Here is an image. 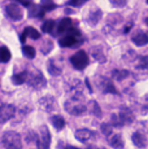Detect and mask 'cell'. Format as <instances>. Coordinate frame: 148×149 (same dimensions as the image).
Returning a JSON list of instances; mask_svg holds the SVG:
<instances>
[{"label": "cell", "instance_id": "f35d334b", "mask_svg": "<svg viewBox=\"0 0 148 149\" xmlns=\"http://www.w3.org/2000/svg\"><path fill=\"white\" fill-rule=\"evenodd\" d=\"M87 149H99V148H98V147H94V145H91V147H89Z\"/></svg>", "mask_w": 148, "mask_h": 149}, {"label": "cell", "instance_id": "836d02e7", "mask_svg": "<svg viewBox=\"0 0 148 149\" xmlns=\"http://www.w3.org/2000/svg\"><path fill=\"white\" fill-rule=\"evenodd\" d=\"M110 3H112L114 7H124L125 4H126V0H109Z\"/></svg>", "mask_w": 148, "mask_h": 149}, {"label": "cell", "instance_id": "ba28073f", "mask_svg": "<svg viewBox=\"0 0 148 149\" xmlns=\"http://www.w3.org/2000/svg\"><path fill=\"white\" fill-rule=\"evenodd\" d=\"M5 13L13 21H21L22 17H24V12H22L21 7L17 4H8L5 7Z\"/></svg>", "mask_w": 148, "mask_h": 149}, {"label": "cell", "instance_id": "cb8c5ba5", "mask_svg": "<svg viewBox=\"0 0 148 149\" xmlns=\"http://www.w3.org/2000/svg\"><path fill=\"white\" fill-rule=\"evenodd\" d=\"M22 53H24V56L27 57V58H34V57H35V49H34V47H31V45H24Z\"/></svg>", "mask_w": 148, "mask_h": 149}, {"label": "cell", "instance_id": "8d00e7d4", "mask_svg": "<svg viewBox=\"0 0 148 149\" xmlns=\"http://www.w3.org/2000/svg\"><path fill=\"white\" fill-rule=\"evenodd\" d=\"M65 149H79V148H77V147H72V145H66V147H65Z\"/></svg>", "mask_w": 148, "mask_h": 149}, {"label": "cell", "instance_id": "603a6c76", "mask_svg": "<svg viewBox=\"0 0 148 149\" xmlns=\"http://www.w3.org/2000/svg\"><path fill=\"white\" fill-rule=\"evenodd\" d=\"M10 60V52L7 47H0V62H8Z\"/></svg>", "mask_w": 148, "mask_h": 149}, {"label": "cell", "instance_id": "d590c367", "mask_svg": "<svg viewBox=\"0 0 148 149\" xmlns=\"http://www.w3.org/2000/svg\"><path fill=\"white\" fill-rule=\"evenodd\" d=\"M26 36H27L26 31H24V33L21 34V36H20V42H21V43H25V40H26Z\"/></svg>", "mask_w": 148, "mask_h": 149}, {"label": "cell", "instance_id": "1f68e13d", "mask_svg": "<svg viewBox=\"0 0 148 149\" xmlns=\"http://www.w3.org/2000/svg\"><path fill=\"white\" fill-rule=\"evenodd\" d=\"M112 125L113 126H116V127H122V122H121V119H119V117H118V114H113L112 116Z\"/></svg>", "mask_w": 148, "mask_h": 149}, {"label": "cell", "instance_id": "44dd1931", "mask_svg": "<svg viewBox=\"0 0 148 149\" xmlns=\"http://www.w3.org/2000/svg\"><path fill=\"white\" fill-rule=\"evenodd\" d=\"M112 75L116 81L121 82V81H124V79H126L127 77L130 75V73H129V70H113Z\"/></svg>", "mask_w": 148, "mask_h": 149}, {"label": "cell", "instance_id": "d6986e66", "mask_svg": "<svg viewBox=\"0 0 148 149\" xmlns=\"http://www.w3.org/2000/svg\"><path fill=\"white\" fill-rule=\"evenodd\" d=\"M51 122H52L53 127H55L56 130H62V128L65 127V119L62 118L61 116H53L52 118H51Z\"/></svg>", "mask_w": 148, "mask_h": 149}, {"label": "cell", "instance_id": "60d3db41", "mask_svg": "<svg viewBox=\"0 0 148 149\" xmlns=\"http://www.w3.org/2000/svg\"><path fill=\"white\" fill-rule=\"evenodd\" d=\"M147 3H148V0H147Z\"/></svg>", "mask_w": 148, "mask_h": 149}, {"label": "cell", "instance_id": "ab89813d", "mask_svg": "<svg viewBox=\"0 0 148 149\" xmlns=\"http://www.w3.org/2000/svg\"><path fill=\"white\" fill-rule=\"evenodd\" d=\"M146 25H147V26H148V17H147V18H146Z\"/></svg>", "mask_w": 148, "mask_h": 149}, {"label": "cell", "instance_id": "ffe728a7", "mask_svg": "<svg viewBox=\"0 0 148 149\" xmlns=\"http://www.w3.org/2000/svg\"><path fill=\"white\" fill-rule=\"evenodd\" d=\"M72 27V19L70 18H62L61 21H60V24H59V33H65V31H68L69 29Z\"/></svg>", "mask_w": 148, "mask_h": 149}, {"label": "cell", "instance_id": "74e56055", "mask_svg": "<svg viewBox=\"0 0 148 149\" xmlns=\"http://www.w3.org/2000/svg\"><path fill=\"white\" fill-rule=\"evenodd\" d=\"M130 27H131V25H129V26H126V27H125V33H127V31L130 30Z\"/></svg>", "mask_w": 148, "mask_h": 149}, {"label": "cell", "instance_id": "8992f818", "mask_svg": "<svg viewBox=\"0 0 148 149\" xmlns=\"http://www.w3.org/2000/svg\"><path fill=\"white\" fill-rule=\"evenodd\" d=\"M68 95L69 99H75V100H83V93H82V84L78 79L74 81L69 84L68 87Z\"/></svg>", "mask_w": 148, "mask_h": 149}, {"label": "cell", "instance_id": "7a4b0ae2", "mask_svg": "<svg viewBox=\"0 0 148 149\" xmlns=\"http://www.w3.org/2000/svg\"><path fill=\"white\" fill-rule=\"evenodd\" d=\"M64 107H65V110L70 116H82L84 111H87V105L83 102V100L69 99L68 101H65Z\"/></svg>", "mask_w": 148, "mask_h": 149}, {"label": "cell", "instance_id": "4fadbf2b", "mask_svg": "<svg viewBox=\"0 0 148 149\" xmlns=\"http://www.w3.org/2000/svg\"><path fill=\"white\" fill-rule=\"evenodd\" d=\"M134 145H135L136 148H146L147 147V137L144 135L143 132H140V131H136V132L133 134V137H131Z\"/></svg>", "mask_w": 148, "mask_h": 149}, {"label": "cell", "instance_id": "8fae6325", "mask_svg": "<svg viewBox=\"0 0 148 149\" xmlns=\"http://www.w3.org/2000/svg\"><path fill=\"white\" fill-rule=\"evenodd\" d=\"M39 105L47 113H51V111L55 110L56 108V100L53 96H44L39 100Z\"/></svg>", "mask_w": 148, "mask_h": 149}, {"label": "cell", "instance_id": "9a60e30c", "mask_svg": "<svg viewBox=\"0 0 148 149\" xmlns=\"http://www.w3.org/2000/svg\"><path fill=\"white\" fill-rule=\"evenodd\" d=\"M108 143H109V145L112 147L113 149H122L125 147V143L124 140H122L121 135H118V134H116V135L110 136L109 140H108Z\"/></svg>", "mask_w": 148, "mask_h": 149}, {"label": "cell", "instance_id": "ac0fdd59", "mask_svg": "<svg viewBox=\"0 0 148 149\" xmlns=\"http://www.w3.org/2000/svg\"><path fill=\"white\" fill-rule=\"evenodd\" d=\"M26 81H27V71H21V73L15 74V75L12 77V82H13V84H16V86L24 84Z\"/></svg>", "mask_w": 148, "mask_h": 149}, {"label": "cell", "instance_id": "e575fe53", "mask_svg": "<svg viewBox=\"0 0 148 149\" xmlns=\"http://www.w3.org/2000/svg\"><path fill=\"white\" fill-rule=\"evenodd\" d=\"M15 1H18L21 5H25V7H29L31 0H15Z\"/></svg>", "mask_w": 148, "mask_h": 149}, {"label": "cell", "instance_id": "5b68a950", "mask_svg": "<svg viewBox=\"0 0 148 149\" xmlns=\"http://www.w3.org/2000/svg\"><path fill=\"white\" fill-rule=\"evenodd\" d=\"M39 149H50L51 145V134L47 126H42L39 131V137L36 140Z\"/></svg>", "mask_w": 148, "mask_h": 149}, {"label": "cell", "instance_id": "484cf974", "mask_svg": "<svg viewBox=\"0 0 148 149\" xmlns=\"http://www.w3.org/2000/svg\"><path fill=\"white\" fill-rule=\"evenodd\" d=\"M25 31H26L27 36H30V38L34 39V40H36V39L40 38V33H39V31H36L34 27H26V29H25Z\"/></svg>", "mask_w": 148, "mask_h": 149}, {"label": "cell", "instance_id": "5bb4252c", "mask_svg": "<svg viewBox=\"0 0 148 149\" xmlns=\"http://www.w3.org/2000/svg\"><path fill=\"white\" fill-rule=\"evenodd\" d=\"M101 16H103V13H101L100 9H98V8H95V9H92L91 12L89 13V16H87L86 21L89 22L91 26H95L96 24H98L99 21H100Z\"/></svg>", "mask_w": 148, "mask_h": 149}, {"label": "cell", "instance_id": "7c38bea8", "mask_svg": "<svg viewBox=\"0 0 148 149\" xmlns=\"http://www.w3.org/2000/svg\"><path fill=\"white\" fill-rule=\"evenodd\" d=\"M118 117H119V119H121L122 125H130V123H133L134 119H135L133 111L130 110L129 108H126V107H122L121 109H119Z\"/></svg>", "mask_w": 148, "mask_h": 149}, {"label": "cell", "instance_id": "7402d4cb", "mask_svg": "<svg viewBox=\"0 0 148 149\" xmlns=\"http://www.w3.org/2000/svg\"><path fill=\"white\" fill-rule=\"evenodd\" d=\"M48 71H50V74L53 75V77H57V75L61 74V69H60L59 66H56L55 61H52V60L48 62Z\"/></svg>", "mask_w": 148, "mask_h": 149}, {"label": "cell", "instance_id": "6da1fadb", "mask_svg": "<svg viewBox=\"0 0 148 149\" xmlns=\"http://www.w3.org/2000/svg\"><path fill=\"white\" fill-rule=\"evenodd\" d=\"M1 143H3V147L5 149H21L22 148L21 137L15 131H7V132H4V135L1 137Z\"/></svg>", "mask_w": 148, "mask_h": 149}, {"label": "cell", "instance_id": "9c48e42d", "mask_svg": "<svg viewBox=\"0 0 148 149\" xmlns=\"http://www.w3.org/2000/svg\"><path fill=\"white\" fill-rule=\"evenodd\" d=\"M74 136H75V139L81 143H89L91 140L95 139V132L89 130V128H79V130L75 131Z\"/></svg>", "mask_w": 148, "mask_h": 149}, {"label": "cell", "instance_id": "2e32d148", "mask_svg": "<svg viewBox=\"0 0 148 149\" xmlns=\"http://www.w3.org/2000/svg\"><path fill=\"white\" fill-rule=\"evenodd\" d=\"M59 44L61 47H73V45L77 44V35H73V34H68L66 36L61 38L59 40Z\"/></svg>", "mask_w": 148, "mask_h": 149}, {"label": "cell", "instance_id": "4dcf8cb0", "mask_svg": "<svg viewBox=\"0 0 148 149\" xmlns=\"http://www.w3.org/2000/svg\"><path fill=\"white\" fill-rule=\"evenodd\" d=\"M100 130L105 136L112 135V125H109V123H103V125L100 126Z\"/></svg>", "mask_w": 148, "mask_h": 149}, {"label": "cell", "instance_id": "f546056e", "mask_svg": "<svg viewBox=\"0 0 148 149\" xmlns=\"http://www.w3.org/2000/svg\"><path fill=\"white\" fill-rule=\"evenodd\" d=\"M53 27H55V21H53V19H48V21H45L43 24V26H42L44 33H52Z\"/></svg>", "mask_w": 148, "mask_h": 149}, {"label": "cell", "instance_id": "4316f807", "mask_svg": "<svg viewBox=\"0 0 148 149\" xmlns=\"http://www.w3.org/2000/svg\"><path fill=\"white\" fill-rule=\"evenodd\" d=\"M40 5L44 10H53L56 8V4L52 1V0H42Z\"/></svg>", "mask_w": 148, "mask_h": 149}, {"label": "cell", "instance_id": "83f0119b", "mask_svg": "<svg viewBox=\"0 0 148 149\" xmlns=\"http://www.w3.org/2000/svg\"><path fill=\"white\" fill-rule=\"evenodd\" d=\"M90 105H91V108H92V114L95 117H98V118H100L101 117V109L100 107H99V104L96 101H90Z\"/></svg>", "mask_w": 148, "mask_h": 149}, {"label": "cell", "instance_id": "e0dca14e", "mask_svg": "<svg viewBox=\"0 0 148 149\" xmlns=\"http://www.w3.org/2000/svg\"><path fill=\"white\" fill-rule=\"evenodd\" d=\"M133 43L136 45H139V47H142V45H146L148 43V35L144 33H138L135 34V35L133 36Z\"/></svg>", "mask_w": 148, "mask_h": 149}, {"label": "cell", "instance_id": "52a82bcc", "mask_svg": "<svg viewBox=\"0 0 148 149\" xmlns=\"http://www.w3.org/2000/svg\"><path fill=\"white\" fill-rule=\"evenodd\" d=\"M16 114V108L10 104H3L0 107V123H5L12 119Z\"/></svg>", "mask_w": 148, "mask_h": 149}, {"label": "cell", "instance_id": "d6a6232c", "mask_svg": "<svg viewBox=\"0 0 148 149\" xmlns=\"http://www.w3.org/2000/svg\"><path fill=\"white\" fill-rule=\"evenodd\" d=\"M86 1H89V0H69V1H68V5H72V7H79V5L84 4Z\"/></svg>", "mask_w": 148, "mask_h": 149}, {"label": "cell", "instance_id": "d4e9b609", "mask_svg": "<svg viewBox=\"0 0 148 149\" xmlns=\"http://www.w3.org/2000/svg\"><path fill=\"white\" fill-rule=\"evenodd\" d=\"M29 14L31 17H43V14H44V9L42 7H39V5H35V7H33L31 8V10L29 12Z\"/></svg>", "mask_w": 148, "mask_h": 149}, {"label": "cell", "instance_id": "30bf717a", "mask_svg": "<svg viewBox=\"0 0 148 149\" xmlns=\"http://www.w3.org/2000/svg\"><path fill=\"white\" fill-rule=\"evenodd\" d=\"M99 79H100V81L98 82L99 83V88H100L104 93H113V95H117V93H118L110 79L104 78V77H100Z\"/></svg>", "mask_w": 148, "mask_h": 149}, {"label": "cell", "instance_id": "277c9868", "mask_svg": "<svg viewBox=\"0 0 148 149\" xmlns=\"http://www.w3.org/2000/svg\"><path fill=\"white\" fill-rule=\"evenodd\" d=\"M70 62H72L73 68L77 70H83L89 65V56L84 51H78L70 57Z\"/></svg>", "mask_w": 148, "mask_h": 149}, {"label": "cell", "instance_id": "f1b7e54d", "mask_svg": "<svg viewBox=\"0 0 148 149\" xmlns=\"http://www.w3.org/2000/svg\"><path fill=\"white\" fill-rule=\"evenodd\" d=\"M136 68H138V69H143V70H147V69H148V56L139 57V61H138Z\"/></svg>", "mask_w": 148, "mask_h": 149}, {"label": "cell", "instance_id": "3957f363", "mask_svg": "<svg viewBox=\"0 0 148 149\" xmlns=\"http://www.w3.org/2000/svg\"><path fill=\"white\" fill-rule=\"evenodd\" d=\"M27 83H29V86L31 88H34V90H42V88H44L45 84H47L43 74L38 70L31 71L30 74L27 73Z\"/></svg>", "mask_w": 148, "mask_h": 149}]
</instances>
